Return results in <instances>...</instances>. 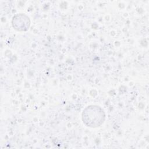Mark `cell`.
Returning a JSON list of instances; mask_svg holds the SVG:
<instances>
[{
  "label": "cell",
  "mask_w": 149,
  "mask_h": 149,
  "mask_svg": "<svg viewBox=\"0 0 149 149\" xmlns=\"http://www.w3.org/2000/svg\"><path fill=\"white\" fill-rule=\"evenodd\" d=\"M12 26L18 31L27 30L30 26L29 17L23 14H18L13 16L12 19Z\"/></svg>",
  "instance_id": "2"
},
{
  "label": "cell",
  "mask_w": 149,
  "mask_h": 149,
  "mask_svg": "<svg viewBox=\"0 0 149 149\" xmlns=\"http://www.w3.org/2000/svg\"><path fill=\"white\" fill-rule=\"evenodd\" d=\"M105 118L104 111L98 105H89L83 110L82 113L83 123L90 127H97L101 126L104 123Z\"/></svg>",
  "instance_id": "1"
}]
</instances>
